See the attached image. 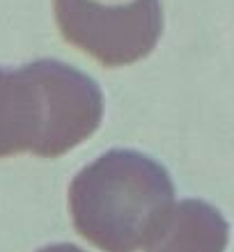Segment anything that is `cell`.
I'll use <instances>...</instances> for the list:
<instances>
[{
	"mask_svg": "<svg viewBox=\"0 0 234 252\" xmlns=\"http://www.w3.org/2000/svg\"><path fill=\"white\" fill-rule=\"evenodd\" d=\"M97 80L60 60L0 66V158L30 152L58 158L85 142L101 124Z\"/></svg>",
	"mask_w": 234,
	"mask_h": 252,
	"instance_id": "obj_1",
	"label": "cell"
},
{
	"mask_svg": "<svg viewBox=\"0 0 234 252\" xmlns=\"http://www.w3.org/2000/svg\"><path fill=\"white\" fill-rule=\"evenodd\" d=\"M174 206L163 165L134 149H110L83 167L69 186L76 232L103 252L147 248Z\"/></svg>",
	"mask_w": 234,
	"mask_h": 252,
	"instance_id": "obj_2",
	"label": "cell"
},
{
	"mask_svg": "<svg viewBox=\"0 0 234 252\" xmlns=\"http://www.w3.org/2000/svg\"><path fill=\"white\" fill-rule=\"evenodd\" d=\"M62 39L106 66L147 58L163 32L161 0L99 5L97 0H53Z\"/></svg>",
	"mask_w": 234,
	"mask_h": 252,
	"instance_id": "obj_3",
	"label": "cell"
},
{
	"mask_svg": "<svg viewBox=\"0 0 234 252\" xmlns=\"http://www.w3.org/2000/svg\"><path fill=\"white\" fill-rule=\"evenodd\" d=\"M228 222L216 206L184 199L161 222L145 252H225Z\"/></svg>",
	"mask_w": 234,
	"mask_h": 252,
	"instance_id": "obj_4",
	"label": "cell"
},
{
	"mask_svg": "<svg viewBox=\"0 0 234 252\" xmlns=\"http://www.w3.org/2000/svg\"><path fill=\"white\" fill-rule=\"evenodd\" d=\"M37 252H85V250H80L78 246H71V243H55V246H46Z\"/></svg>",
	"mask_w": 234,
	"mask_h": 252,
	"instance_id": "obj_5",
	"label": "cell"
}]
</instances>
